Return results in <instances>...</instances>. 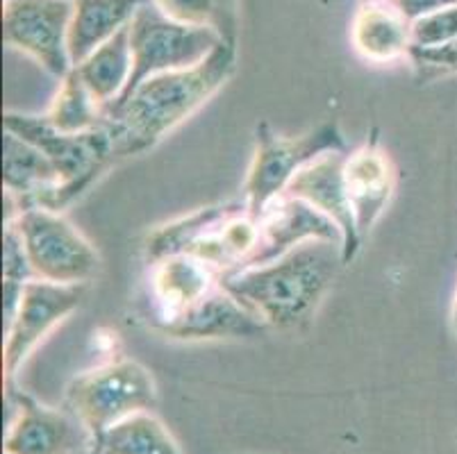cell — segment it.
<instances>
[{
    "label": "cell",
    "instance_id": "6da1fadb",
    "mask_svg": "<svg viewBox=\"0 0 457 454\" xmlns=\"http://www.w3.org/2000/svg\"><path fill=\"white\" fill-rule=\"evenodd\" d=\"M235 69L237 45L219 44L201 64L153 75L126 100L110 107L107 123L121 160L155 148L169 132L219 94L235 75Z\"/></svg>",
    "mask_w": 457,
    "mask_h": 454
},
{
    "label": "cell",
    "instance_id": "7a4b0ae2",
    "mask_svg": "<svg viewBox=\"0 0 457 454\" xmlns=\"http://www.w3.org/2000/svg\"><path fill=\"white\" fill-rule=\"evenodd\" d=\"M342 266V244L312 239L264 266L221 275V286L269 330H298L317 314Z\"/></svg>",
    "mask_w": 457,
    "mask_h": 454
},
{
    "label": "cell",
    "instance_id": "3957f363",
    "mask_svg": "<svg viewBox=\"0 0 457 454\" xmlns=\"http://www.w3.org/2000/svg\"><path fill=\"white\" fill-rule=\"evenodd\" d=\"M260 245V223L251 219L246 205L226 202L191 211L182 219L157 225L144 241L146 264L173 255H189L219 275L248 264Z\"/></svg>",
    "mask_w": 457,
    "mask_h": 454
},
{
    "label": "cell",
    "instance_id": "277c9868",
    "mask_svg": "<svg viewBox=\"0 0 457 454\" xmlns=\"http://www.w3.org/2000/svg\"><path fill=\"white\" fill-rule=\"evenodd\" d=\"M5 132L30 141L44 153L60 175V189L55 198V211H64L78 198L87 194L96 182L121 160L116 150L114 135L110 123L80 135L55 130L46 116L23 114V111H5L3 114Z\"/></svg>",
    "mask_w": 457,
    "mask_h": 454
},
{
    "label": "cell",
    "instance_id": "5b68a950",
    "mask_svg": "<svg viewBox=\"0 0 457 454\" xmlns=\"http://www.w3.org/2000/svg\"><path fill=\"white\" fill-rule=\"evenodd\" d=\"M157 386L151 370L130 357L116 355L105 364L76 375L66 386V407L96 443L116 423L153 411Z\"/></svg>",
    "mask_w": 457,
    "mask_h": 454
},
{
    "label": "cell",
    "instance_id": "8992f818",
    "mask_svg": "<svg viewBox=\"0 0 457 454\" xmlns=\"http://www.w3.org/2000/svg\"><path fill=\"white\" fill-rule=\"evenodd\" d=\"M346 141L335 120L317 125L298 136H282L269 123L255 128V150L244 182V205L251 219L282 195L298 170L326 153H344Z\"/></svg>",
    "mask_w": 457,
    "mask_h": 454
},
{
    "label": "cell",
    "instance_id": "52a82bcc",
    "mask_svg": "<svg viewBox=\"0 0 457 454\" xmlns=\"http://www.w3.org/2000/svg\"><path fill=\"white\" fill-rule=\"evenodd\" d=\"M219 44L223 41L214 30L178 23V21L169 19L151 0L148 5L137 12L130 23L132 73L126 91L114 105L126 100L141 82H146L153 75L201 64L214 53Z\"/></svg>",
    "mask_w": 457,
    "mask_h": 454
},
{
    "label": "cell",
    "instance_id": "ba28073f",
    "mask_svg": "<svg viewBox=\"0 0 457 454\" xmlns=\"http://www.w3.org/2000/svg\"><path fill=\"white\" fill-rule=\"evenodd\" d=\"M35 280L55 285H89L101 268L91 241L62 211L28 210L16 220Z\"/></svg>",
    "mask_w": 457,
    "mask_h": 454
},
{
    "label": "cell",
    "instance_id": "9c48e42d",
    "mask_svg": "<svg viewBox=\"0 0 457 454\" xmlns=\"http://www.w3.org/2000/svg\"><path fill=\"white\" fill-rule=\"evenodd\" d=\"M87 295V285H55V282L30 280L21 291L19 307L5 325V350H3V377L7 393L16 391L14 382L26 366L37 345L64 323Z\"/></svg>",
    "mask_w": 457,
    "mask_h": 454
},
{
    "label": "cell",
    "instance_id": "30bf717a",
    "mask_svg": "<svg viewBox=\"0 0 457 454\" xmlns=\"http://www.w3.org/2000/svg\"><path fill=\"white\" fill-rule=\"evenodd\" d=\"M76 0H3V39L62 80L73 64L69 30Z\"/></svg>",
    "mask_w": 457,
    "mask_h": 454
},
{
    "label": "cell",
    "instance_id": "8fae6325",
    "mask_svg": "<svg viewBox=\"0 0 457 454\" xmlns=\"http://www.w3.org/2000/svg\"><path fill=\"white\" fill-rule=\"evenodd\" d=\"M344 185L360 239L373 230L392 202L398 186V166L380 144V132L373 128L364 144L346 153Z\"/></svg>",
    "mask_w": 457,
    "mask_h": 454
},
{
    "label": "cell",
    "instance_id": "7c38bea8",
    "mask_svg": "<svg viewBox=\"0 0 457 454\" xmlns=\"http://www.w3.org/2000/svg\"><path fill=\"white\" fill-rule=\"evenodd\" d=\"M219 285L221 275L189 255H173L148 264L146 289L141 298L148 327L155 330L157 325L180 316Z\"/></svg>",
    "mask_w": 457,
    "mask_h": 454
},
{
    "label": "cell",
    "instance_id": "4fadbf2b",
    "mask_svg": "<svg viewBox=\"0 0 457 454\" xmlns=\"http://www.w3.org/2000/svg\"><path fill=\"white\" fill-rule=\"evenodd\" d=\"M3 189H5V223H12L28 210L55 211L60 175L37 145L5 132Z\"/></svg>",
    "mask_w": 457,
    "mask_h": 454
},
{
    "label": "cell",
    "instance_id": "5bb4252c",
    "mask_svg": "<svg viewBox=\"0 0 457 454\" xmlns=\"http://www.w3.org/2000/svg\"><path fill=\"white\" fill-rule=\"evenodd\" d=\"M257 223H260V245L244 268L269 264L312 239L344 245L342 230L328 216L307 205L305 200L294 198L289 194L278 195L271 205L262 211Z\"/></svg>",
    "mask_w": 457,
    "mask_h": 454
},
{
    "label": "cell",
    "instance_id": "9a60e30c",
    "mask_svg": "<svg viewBox=\"0 0 457 454\" xmlns=\"http://www.w3.org/2000/svg\"><path fill=\"white\" fill-rule=\"evenodd\" d=\"M7 395L16 405V416L5 436V454H73L80 448L87 432L71 411L44 405L21 391Z\"/></svg>",
    "mask_w": 457,
    "mask_h": 454
},
{
    "label": "cell",
    "instance_id": "2e32d148",
    "mask_svg": "<svg viewBox=\"0 0 457 454\" xmlns=\"http://www.w3.org/2000/svg\"><path fill=\"white\" fill-rule=\"evenodd\" d=\"M346 153H326L317 157L307 166H303L296 173L285 194L294 198L305 200L307 205L321 211L323 216L342 230L344 236V264H351L362 248V239L357 235L355 219H353L351 202L346 195V185H344V160Z\"/></svg>",
    "mask_w": 457,
    "mask_h": 454
},
{
    "label": "cell",
    "instance_id": "e0dca14e",
    "mask_svg": "<svg viewBox=\"0 0 457 454\" xmlns=\"http://www.w3.org/2000/svg\"><path fill=\"white\" fill-rule=\"evenodd\" d=\"M267 330V325L244 310L221 285L180 316L155 327L157 334L176 341L255 339Z\"/></svg>",
    "mask_w": 457,
    "mask_h": 454
},
{
    "label": "cell",
    "instance_id": "ac0fdd59",
    "mask_svg": "<svg viewBox=\"0 0 457 454\" xmlns=\"http://www.w3.org/2000/svg\"><path fill=\"white\" fill-rule=\"evenodd\" d=\"M353 48L371 64L405 60L412 50V23L403 19L387 0L362 3L351 25Z\"/></svg>",
    "mask_w": 457,
    "mask_h": 454
},
{
    "label": "cell",
    "instance_id": "d6986e66",
    "mask_svg": "<svg viewBox=\"0 0 457 454\" xmlns=\"http://www.w3.org/2000/svg\"><path fill=\"white\" fill-rule=\"evenodd\" d=\"M151 0H76L69 30L71 64L78 66L98 45L132 23L137 12Z\"/></svg>",
    "mask_w": 457,
    "mask_h": 454
},
{
    "label": "cell",
    "instance_id": "ffe728a7",
    "mask_svg": "<svg viewBox=\"0 0 457 454\" xmlns=\"http://www.w3.org/2000/svg\"><path fill=\"white\" fill-rule=\"evenodd\" d=\"M80 73L82 82L87 89L94 94V98L103 107L114 105L116 100L121 98L130 82L132 73V48H130V25L116 32L110 41L91 53L87 60L73 66Z\"/></svg>",
    "mask_w": 457,
    "mask_h": 454
},
{
    "label": "cell",
    "instance_id": "44dd1931",
    "mask_svg": "<svg viewBox=\"0 0 457 454\" xmlns=\"http://www.w3.org/2000/svg\"><path fill=\"white\" fill-rule=\"evenodd\" d=\"M91 445L94 454H182L169 427L153 411L116 423Z\"/></svg>",
    "mask_w": 457,
    "mask_h": 454
},
{
    "label": "cell",
    "instance_id": "7402d4cb",
    "mask_svg": "<svg viewBox=\"0 0 457 454\" xmlns=\"http://www.w3.org/2000/svg\"><path fill=\"white\" fill-rule=\"evenodd\" d=\"M44 116L55 130L69 132V135L96 130L107 120L105 107L87 89L76 69H71L62 78Z\"/></svg>",
    "mask_w": 457,
    "mask_h": 454
},
{
    "label": "cell",
    "instance_id": "603a6c76",
    "mask_svg": "<svg viewBox=\"0 0 457 454\" xmlns=\"http://www.w3.org/2000/svg\"><path fill=\"white\" fill-rule=\"evenodd\" d=\"M169 19L178 23L210 28L223 44L237 45L239 0H153Z\"/></svg>",
    "mask_w": 457,
    "mask_h": 454
},
{
    "label": "cell",
    "instance_id": "cb8c5ba5",
    "mask_svg": "<svg viewBox=\"0 0 457 454\" xmlns=\"http://www.w3.org/2000/svg\"><path fill=\"white\" fill-rule=\"evenodd\" d=\"M457 39V5L439 10L412 23V48H442Z\"/></svg>",
    "mask_w": 457,
    "mask_h": 454
},
{
    "label": "cell",
    "instance_id": "d4e9b609",
    "mask_svg": "<svg viewBox=\"0 0 457 454\" xmlns=\"http://www.w3.org/2000/svg\"><path fill=\"white\" fill-rule=\"evenodd\" d=\"M407 60L412 62L417 78L421 82L437 80L442 75L457 73V39L442 45V48H412Z\"/></svg>",
    "mask_w": 457,
    "mask_h": 454
},
{
    "label": "cell",
    "instance_id": "484cf974",
    "mask_svg": "<svg viewBox=\"0 0 457 454\" xmlns=\"http://www.w3.org/2000/svg\"><path fill=\"white\" fill-rule=\"evenodd\" d=\"M387 3L410 23L423 19V16L435 14L439 10L457 5V0H387Z\"/></svg>",
    "mask_w": 457,
    "mask_h": 454
},
{
    "label": "cell",
    "instance_id": "4316f807",
    "mask_svg": "<svg viewBox=\"0 0 457 454\" xmlns=\"http://www.w3.org/2000/svg\"><path fill=\"white\" fill-rule=\"evenodd\" d=\"M451 325L457 334V289H455V298H453V307H451Z\"/></svg>",
    "mask_w": 457,
    "mask_h": 454
},
{
    "label": "cell",
    "instance_id": "83f0119b",
    "mask_svg": "<svg viewBox=\"0 0 457 454\" xmlns=\"http://www.w3.org/2000/svg\"><path fill=\"white\" fill-rule=\"evenodd\" d=\"M362 3H385V0H362Z\"/></svg>",
    "mask_w": 457,
    "mask_h": 454
}]
</instances>
